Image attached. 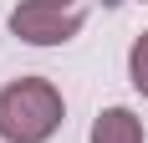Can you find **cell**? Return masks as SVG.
<instances>
[{
    "label": "cell",
    "instance_id": "1",
    "mask_svg": "<svg viewBox=\"0 0 148 143\" xmlns=\"http://www.w3.org/2000/svg\"><path fill=\"white\" fill-rule=\"evenodd\" d=\"M61 118H66V102L56 82L21 77V82L0 87V138L5 143H46L61 128Z\"/></svg>",
    "mask_w": 148,
    "mask_h": 143
},
{
    "label": "cell",
    "instance_id": "2",
    "mask_svg": "<svg viewBox=\"0 0 148 143\" xmlns=\"http://www.w3.org/2000/svg\"><path fill=\"white\" fill-rule=\"evenodd\" d=\"M87 21V0H21L10 10V31L26 46H61Z\"/></svg>",
    "mask_w": 148,
    "mask_h": 143
},
{
    "label": "cell",
    "instance_id": "3",
    "mask_svg": "<svg viewBox=\"0 0 148 143\" xmlns=\"http://www.w3.org/2000/svg\"><path fill=\"white\" fill-rule=\"evenodd\" d=\"M92 143H143V118L133 107H102L92 123Z\"/></svg>",
    "mask_w": 148,
    "mask_h": 143
},
{
    "label": "cell",
    "instance_id": "4",
    "mask_svg": "<svg viewBox=\"0 0 148 143\" xmlns=\"http://www.w3.org/2000/svg\"><path fill=\"white\" fill-rule=\"evenodd\" d=\"M128 82L148 97V31L133 41V51H128Z\"/></svg>",
    "mask_w": 148,
    "mask_h": 143
}]
</instances>
